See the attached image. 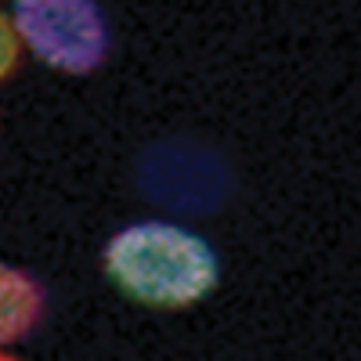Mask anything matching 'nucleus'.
Returning a JSON list of instances; mask_svg holds the SVG:
<instances>
[{
    "label": "nucleus",
    "mask_w": 361,
    "mask_h": 361,
    "mask_svg": "<svg viewBox=\"0 0 361 361\" xmlns=\"http://www.w3.org/2000/svg\"><path fill=\"white\" fill-rule=\"evenodd\" d=\"M105 275L130 300L180 311L206 300L221 282V257L206 238L173 221H134L102 253Z\"/></svg>",
    "instance_id": "nucleus-1"
},
{
    "label": "nucleus",
    "mask_w": 361,
    "mask_h": 361,
    "mask_svg": "<svg viewBox=\"0 0 361 361\" xmlns=\"http://www.w3.org/2000/svg\"><path fill=\"white\" fill-rule=\"evenodd\" d=\"M11 18L22 51L58 73H94L109 54V18L90 0H22Z\"/></svg>",
    "instance_id": "nucleus-2"
},
{
    "label": "nucleus",
    "mask_w": 361,
    "mask_h": 361,
    "mask_svg": "<svg viewBox=\"0 0 361 361\" xmlns=\"http://www.w3.org/2000/svg\"><path fill=\"white\" fill-rule=\"evenodd\" d=\"M47 293L25 267L0 264V350L22 343L44 322Z\"/></svg>",
    "instance_id": "nucleus-3"
},
{
    "label": "nucleus",
    "mask_w": 361,
    "mask_h": 361,
    "mask_svg": "<svg viewBox=\"0 0 361 361\" xmlns=\"http://www.w3.org/2000/svg\"><path fill=\"white\" fill-rule=\"evenodd\" d=\"M22 58H25V51H22V40H18L11 8H0V83H4L8 76H15Z\"/></svg>",
    "instance_id": "nucleus-4"
},
{
    "label": "nucleus",
    "mask_w": 361,
    "mask_h": 361,
    "mask_svg": "<svg viewBox=\"0 0 361 361\" xmlns=\"http://www.w3.org/2000/svg\"><path fill=\"white\" fill-rule=\"evenodd\" d=\"M0 361H22L18 354H11V350H0Z\"/></svg>",
    "instance_id": "nucleus-5"
}]
</instances>
